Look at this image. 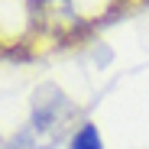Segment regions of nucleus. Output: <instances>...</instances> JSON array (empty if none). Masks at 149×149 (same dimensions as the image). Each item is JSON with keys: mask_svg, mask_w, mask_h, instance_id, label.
Returning <instances> with one entry per match:
<instances>
[{"mask_svg": "<svg viewBox=\"0 0 149 149\" xmlns=\"http://www.w3.org/2000/svg\"><path fill=\"white\" fill-rule=\"evenodd\" d=\"M120 0H0V52L45 49L81 36Z\"/></svg>", "mask_w": 149, "mask_h": 149, "instance_id": "nucleus-1", "label": "nucleus"}, {"mask_svg": "<svg viewBox=\"0 0 149 149\" xmlns=\"http://www.w3.org/2000/svg\"><path fill=\"white\" fill-rule=\"evenodd\" d=\"M71 149H101V136H97V127H94V123H84V127L74 133Z\"/></svg>", "mask_w": 149, "mask_h": 149, "instance_id": "nucleus-2", "label": "nucleus"}]
</instances>
